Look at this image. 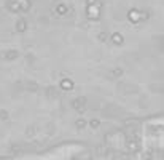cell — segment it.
I'll return each instance as SVG.
<instances>
[{"mask_svg":"<svg viewBox=\"0 0 164 160\" xmlns=\"http://www.w3.org/2000/svg\"><path fill=\"white\" fill-rule=\"evenodd\" d=\"M18 3H19V8H21V10H24V11H27L30 8V2H29V0H19Z\"/></svg>","mask_w":164,"mask_h":160,"instance_id":"5","label":"cell"},{"mask_svg":"<svg viewBox=\"0 0 164 160\" xmlns=\"http://www.w3.org/2000/svg\"><path fill=\"white\" fill-rule=\"evenodd\" d=\"M7 117H8V114H7L5 111H0V119H2V120H7Z\"/></svg>","mask_w":164,"mask_h":160,"instance_id":"9","label":"cell"},{"mask_svg":"<svg viewBox=\"0 0 164 160\" xmlns=\"http://www.w3.org/2000/svg\"><path fill=\"white\" fill-rule=\"evenodd\" d=\"M96 2H97V0H86L88 7H92V5H96Z\"/></svg>","mask_w":164,"mask_h":160,"instance_id":"11","label":"cell"},{"mask_svg":"<svg viewBox=\"0 0 164 160\" xmlns=\"http://www.w3.org/2000/svg\"><path fill=\"white\" fill-rule=\"evenodd\" d=\"M97 39H99L100 42H107V39H109V34H107V32H100V34L97 35Z\"/></svg>","mask_w":164,"mask_h":160,"instance_id":"7","label":"cell"},{"mask_svg":"<svg viewBox=\"0 0 164 160\" xmlns=\"http://www.w3.org/2000/svg\"><path fill=\"white\" fill-rule=\"evenodd\" d=\"M91 126H92V128H96V126H99V122H97V120H92V122H91Z\"/></svg>","mask_w":164,"mask_h":160,"instance_id":"13","label":"cell"},{"mask_svg":"<svg viewBox=\"0 0 164 160\" xmlns=\"http://www.w3.org/2000/svg\"><path fill=\"white\" fill-rule=\"evenodd\" d=\"M85 125H86V122H85V120H78V122H77V126H78V128H83Z\"/></svg>","mask_w":164,"mask_h":160,"instance_id":"10","label":"cell"},{"mask_svg":"<svg viewBox=\"0 0 164 160\" xmlns=\"http://www.w3.org/2000/svg\"><path fill=\"white\" fill-rule=\"evenodd\" d=\"M121 74H123V70H121V69H115V70H113V75H116V77H118V75H121Z\"/></svg>","mask_w":164,"mask_h":160,"instance_id":"12","label":"cell"},{"mask_svg":"<svg viewBox=\"0 0 164 160\" xmlns=\"http://www.w3.org/2000/svg\"><path fill=\"white\" fill-rule=\"evenodd\" d=\"M83 104H85V98H78L73 101V107H77L80 111H83Z\"/></svg>","mask_w":164,"mask_h":160,"instance_id":"4","label":"cell"},{"mask_svg":"<svg viewBox=\"0 0 164 160\" xmlns=\"http://www.w3.org/2000/svg\"><path fill=\"white\" fill-rule=\"evenodd\" d=\"M62 88H72V82L70 80H62Z\"/></svg>","mask_w":164,"mask_h":160,"instance_id":"8","label":"cell"},{"mask_svg":"<svg viewBox=\"0 0 164 160\" xmlns=\"http://www.w3.org/2000/svg\"><path fill=\"white\" fill-rule=\"evenodd\" d=\"M112 42H113L115 45H121L124 42V39H123V35H121L120 32H115V34L112 35Z\"/></svg>","mask_w":164,"mask_h":160,"instance_id":"2","label":"cell"},{"mask_svg":"<svg viewBox=\"0 0 164 160\" xmlns=\"http://www.w3.org/2000/svg\"><path fill=\"white\" fill-rule=\"evenodd\" d=\"M26 29H27V22L24 19H19V21L16 22V31L18 32H24Z\"/></svg>","mask_w":164,"mask_h":160,"instance_id":"3","label":"cell"},{"mask_svg":"<svg viewBox=\"0 0 164 160\" xmlns=\"http://www.w3.org/2000/svg\"><path fill=\"white\" fill-rule=\"evenodd\" d=\"M67 11H69V8H67V5H64V3H59V5L56 7V13H58L59 16L67 15Z\"/></svg>","mask_w":164,"mask_h":160,"instance_id":"1","label":"cell"},{"mask_svg":"<svg viewBox=\"0 0 164 160\" xmlns=\"http://www.w3.org/2000/svg\"><path fill=\"white\" fill-rule=\"evenodd\" d=\"M32 133H34V131H32V128L27 130V136H32Z\"/></svg>","mask_w":164,"mask_h":160,"instance_id":"14","label":"cell"},{"mask_svg":"<svg viewBox=\"0 0 164 160\" xmlns=\"http://www.w3.org/2000/svg\"><path fill=\"white\" fill-rule=\"evenodd\" d=\"M16 56H18V51H15V50H13V51H7L3 58H5V59H15Z\"/></svg>","mask_w":164,"mask_h":160,"instance_id":"6","label":"cell"}]
</instances>
